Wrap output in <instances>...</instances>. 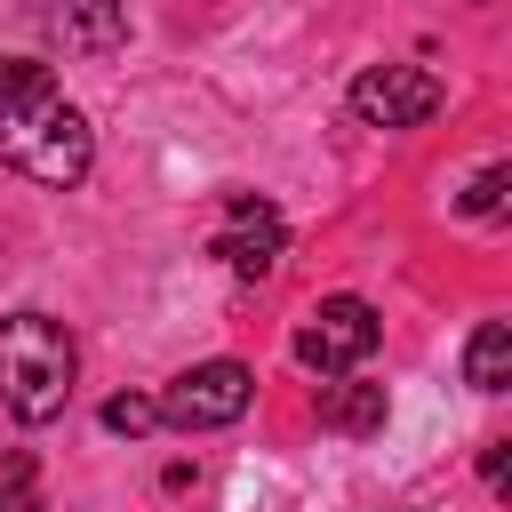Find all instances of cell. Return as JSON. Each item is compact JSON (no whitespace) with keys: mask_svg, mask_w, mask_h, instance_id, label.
<instances>
[{"mask_svg":"<svg viewBox=\"0 0 512 512\" xmlns=\"http://www.w3.org/2000/svg\"><path fill=\"white\" fill-rule=\"evenodd\" d=\"M72 328L48 320V312H8L0 320V408L16 424H56L64 400H72Z\"/></svg>","mask_w":512,"mask_h":512,"instance_id":"6da1fadb","label":"cell"},{"mask_svg":"<svg viewBox=\"0 0 512 512\" xmlns=\"http://www.w3.org/2000/svg\"><path fill=\"white\" fill-rule=\"evenodd\" d=\"M0 160L32 184H80L88 160H96V128L80 120V104H64V88H40V96H16L0 104Z\"/></svg>","mask_w":512,"mask_h":512,"instance_id":"7a4b0ae2","label":"cell"},{"mask_svg":"<svg viewBox=\"0 0 512 512\" xmlns=\"http://www.w3.org/2000/svg\"><path fill=\"white\" fill-rule=\"evenodd\" d=\"M376 336H384V320L360 304V296H328V304H312V320L296 328V360L312 368V376H352L368 352H376Z\"/></svg>","mask_w":512,"mask_h":512,"instance_id":"3957f363","label":"cell"},{"mask_svg":"<svg viewBox=\"0 0 512 512\" xmlns=\"http://www.w3.org/2000/svg\"><path fill=\"white\" fill-rule=\"evenodd\" d=\"M248 400H256V376H248L240 360H200V368H184V376L160 392V416L184 424V432H216V424H240Z\"/></svg>","mask_w":512,"mask_h":512,"instance_id":"277c9868","label":"cell"},{"mask_svg":"<svg viewBox=\"0 0 512 512\" xmlns=\"http://www.w3.org/2000/svg\"><path fill=\"white\" fill-rule=\"evenodd\" d=\"M440 80L424 72V64H368L360 80H352V112L368 120V128H424L432 112H440Z\"/></svg>","mask_w":512,"mask_h":512,"instance_id":"5b68a950","label":"cell"},{"mask_svg":"<svg viewBox=\"0 0 512 512\" xmlns=\"http://www.w3.org/2000/svg\"><path fill=\"white\" fill-rule=\"evenodd\" d=\"M40 16H48V32H56L64 48H80V56H112V48L128 40V8H120V0H40Z\"/></svg>","mask_w":512,"mask_h":512,"instance_id":"8992f818","label":"cell"},{"mask_svg":"<svg viewBox=\"0 0 512 512\" xmlns=\"http://www.w3.org/2000/svg\"><path fill=\"white\" fill-rule=\"evenodd\" d=\"M216 256H224L240 280H264V272L288 256V232H280L272 208H248V216H232V232H216Z\"/></svg>","mask_w":512,"mask_h":512,"instance_id":"52a82bcc","label":"cell"},{"mask_svg":"<svg viewBox=\"0 0 512 512\" xmlns=\"http://www.w3.org/2000/svg\"><path fill=\"white\" fill-rule=\"evenodd\" d=\"M384 384H320V424L328 432H384Z\"/></svg>","mask_w":512,"mask_h":512,"instance_id":"ba28073f","label":"cell"},{"mask_svg":"<svg viewBox=\"0 0 512 512\" xmlns=\"http://www.w3.org/2000/svg\"><path fill=\"white\" fill-rule=\"evenodd\" d=\"M464 384L472 392H504L512 384V328L504 320H480L472 344H464Z\"/></svg>","mask_w":512,"mask_h":512,"instance_id":"9c48e42d","label":"cell"},{"mask_svg":"<svg viewBox=\"0 0 512 512\" xmlns=\"http://www.w3.org/2000/svg\"><path fill=\"white\" fill-rule=\"evenodd\" d=\"M0 512H48V504H40V464H32V448H16V456L0 464Z\"/></svg>","mask_w":512,"mask_h":512,"instance_id":"30bf717a","label":"cell"},{"mask_svg":"<svg viewBox=\"0 0 512 512\" xmlns=\"http://www.w3.org/2000/svg\"><path fill=\"white\" fill-rule=\"evenodd\" d=\"M504 192H512V168H504V160H488V168L456 192V208H464V216H496V208H504Z\"/></svg>","mask_w":512,"mask_h":512,"instance_id":"8fae6325","label":"cell"},{"mask_svg":"<svg viewBox=\"0 0 512 512\" xmlns=\"http://www.w3.org/2000/svg\"><path fill=\"white\" fill-rule=\"evenodd\" d=\"M152 424H160V400H144V392H112V400H104V432H128V440H136V432H152Z\"/></svg>","mask_w":512,"mask_h":512,"instance_id":"7c38bea8","label":"cell"},{"mask_svg":"<svg viewBox=\"0 0 512 512\" xmlns=\"http://www.w3.org/2000/svg\"><path fill=\"white\" fill-rule=\"evenodd\" d=\"M40 88H56V72H48V64H32V56H0V104L40 96Z\"/></svg>","mask_w":512,"mask_h":512,"instance_id":"4fadbf2b","label":"cell"},{"mask_svg":"<svg viewBox=\"0 0 512 512\" xmlns=\"http://www.w3.org/2000/svg\"><path fill=\"white\" fill-rule=\"evenodd\" d=\"M480 480H488L496 496L512 488V440H488V448H480Z\"/></svg>","mask_w":512,"mask_h":512,"instance_id":"5bb4252c","label":"cell"}]
</instances>
